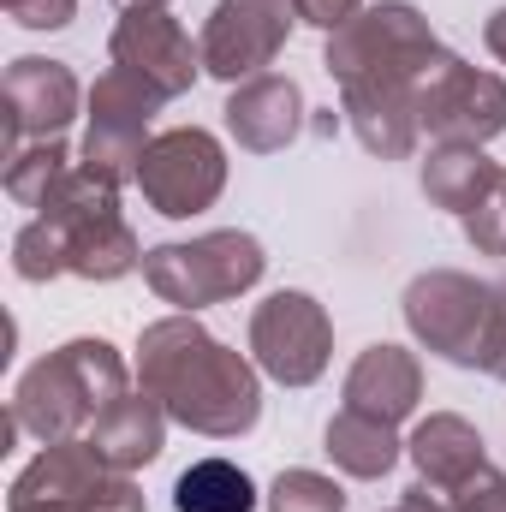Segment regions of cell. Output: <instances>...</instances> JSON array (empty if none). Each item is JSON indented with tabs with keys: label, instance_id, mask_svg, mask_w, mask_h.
Returning a JSON list of instances; mask_svg holds the SVG:
<instances>
[{
	"label": "cell",
	"instance_id": "obj_1",
	"mask_svg": "<svg viewBox=\"0 0 506 512\" xmlns=\"http://www.w3.org/2000/svg\"><path fill=\"white\" fill-rule=\"evenodd\" d=\"M137 382L173 423L209 441H239L262 417V382L256 364L221 346L197 316L173 310L137 334Z\"/></svg>",
	"mask_w": 506,
	"mask_h": 512
},
{
	"label": "cell",
	"instance_id": "obj_2",
	"mask_svg": "<svg viewBox=\"0 0 506 512\" xmlns=\"http://www.w3.org/2000/svg\"><path fill=\"white\" fill-rule=\"evenodd\" d=\"M126 393V364L108 340H66L60 352H48L42 364L24 370V382L12 393V423L24 435H36L42 447L78 441Z\"/></svg>",
	"mask_w": 506,
	"mask_h": 512
},
{
	"label": "cell",
	"instance_id": "obj_3",
	"mask_svg": "<svg viewBox=\"0 0 506 512\" xmlns=\"http://www.w3.org/2000/svg\"><path fill=\"white\" fill-rule=\"evenodd\" d=\"M495 322H501L495 286H483L459 268H429L405 286V328L417 334L423 352H435L459 370H489Z\"/></svg>",
	"mask_w": 506,
	"mask_h": 512
},
{
	"label": "cell",
	"instance_id": "obj_4",
	"mask_svg": "<svg viewBox=\"0 0 506 512\" xmlns=\"http://www.w3.org/2000/svg\"><path fill=\"white\" fill-rule=\"evenodd\" d=\"M447 48L435 42L429 18L405 0H376L364 6L352 24H340L328 36L322 66L334 72V84H370V78H399V84H423V72L441 60Z\"/></svg>",
	"mask_w": 506,
	"mask_h": 512
},
{
	"label": "cell",
	"instance_id": "obj_5",
	"mask_svg": "<svg viewBox=\"0 0 506 512\" xmlns=\"http://www.w3.org/2000/svg\"><path fill=\"white\" fill-rule=\"evenodd\" d=\"M268 256L251 233L227 227V233H203V239H185V245H155L143 251V280L161 304L197 316L203 304H227L239 292H251L262 280Z\"/></svg>",
	"mask_w": 506,
	"mask_h": 512
},
{
	"label": "cell",
	"instance_id": "obj_6",
	"mask_svg": "<svg viewBox=\"0 0 506 512\" xmlns=\"http://www.w3.org/2000/svg\"><path fill=\"white\" fill-rule=\"evenodd\" d=\"M42 221L60 227L66 239V274H84V280H120L131 274L143 251H137V233L120 215V185L90 173L84 161L66 173V185L42 203Z\"/></svg>",
	"mask_w": 506,
	"mask_h": 512
},
{
	"label": "cell",
	"instance_id": "obj_7",
	"mask_svg": "<svg viewBox=\"0 0 506 512\" xmlns=\"http://www.w3.org/2000/svg\"><path fill=\"white\" fill-rule=\"evenodd\" d=\"M137 185H143L155 215L191 221V215L215 209V197L227 191V149L215 143V131L173 126L161 137H149V149L137 161Z\"/></svg>",
	"mask_w": 506,
	"mask_h": 512
},
{
	"label": "cell",
	"instance_id": "obj_8",
	"mask_svg": "<svg viewBox=\"0 0 506 512\" xmlns=\"http://www.w3.org/2000/svg\"><path fill=\"white\" fill-rule=\"evenodd\" d=\"M334 352V322L310 292H274L251 316V358L268 382L310 387L328 370Z\"/></svg>",
	"mask_w": 506,
	"mask_h": 512
},
{
	"label": "cell",
	"instance_id": "obj_9",
	"mask_svg": "<svg viewBox=\"0 0 506 512\" xmlns=\"http://www.w3.org/2000/svg\"><path fill=\"white\" fill-rule=\"evenodd\" d=\"M417 120L441 143L483 149L489 137L506 131V78L465 66L459 54H441L417 84Z\"/></svg>",
	"mask_w": 506,
	"mask_h": 512
},
{
	"label": "cell",
	"instance_id": "obj_10",
	"mask_svg": "<svg viewBox=\"0 0 506 512\" xmlns=\"http://www.w3.org/2000/svg\"><path fill=\"white\" fill-rule=\"evenodd\" d=\"M155 108H161V96H155L143 78H131L126 66H108V72L96 78V90H90L84 167L102 173V179H114V185L137 179V161H143V149H149V120H155Z\"/></svg>",
	"mask_w": 506,
	"mask_h": 512
},
{
	"label": "cell",
	"instance_id": "obj_11",
	"mask_svg": "<svg viewBox=\"0 0 506 512\" xmlns=\"http://www.w3.org/2000/svg\"><path fill=\"white\" fill-rule=\"evenodd\" d=\"M292 0H215L197 48H203V72H215L221 84H251L262 66L280 60L286 36H292Z\"/></svg>",
	"mask_w": 506,
	"mask_h": 512
},
{
	"label": "cell",
	"instance_id": "obj_12",
	"mask_svg": "<svg viewBox=\"0 0 506 512\" xmlns=\"http://www.w3.org/2000/svg\"><path fill=\"white\" fill-rule=\"evenodd\" d=\"M114 66H126L131 78H143L161 102L185 96L203 72V48H191L185 24L173 12H126L114 24V42H108Z\"/></svg>",
	"mask_w": 506,
	"mask_h": 512
},
{
	"label": "cell",
	"instance_id": "obj_13",
	"mask_svg": "<svg viewBox=\"0 0 506 512\" xmlns=\"http://www.w3.org/2000/svg\"><path fill=\"white\" fill-rule=\"evenodd\" d=\"M78 114V78L60 60H12L6 66V143L18 149V137H60Z\"/></svg>",
	"mask_w": 506,
	"mask_h": 512
},
{
	"label": "cell",
	"instance_id": "obj_14",
	"mask_svg": "<svg viewBox=\"0 0 506 512\" xmlns=\"http://www.w3.org/2000/svg\"><path fill=\"white\" fill-rule=\"evenodd\" d=\"M346 96V120L358 131V143L381 155V161H405L417 149V84H399V78H370V84H340Z\"/></svg>",
	"mask_w": 506,
	"mask_h": 512
},
{
	"label": "cell",
	"instance_id": "obj_15",
	"mask_svg": "<svg viewBox=\"0 0 506 512\" xmlns=\"http://www.w3.org/2000/svg\"><path fill=\"white\" fill-rule=\"evenodd\" d=\"M108 471H114V465H102V453H96L90 441H54V447H42V453L18 471V483H12V495H6V507L84 512V495H90Z\"/></svg>",
	"mask_w": 506,
	"mask_h": 512
},
{
	"label": "cell",
	"instance_id": "obj_16",
	"mask_svg": "<svg viewBox=\"0 0 506 512\" xmlns=\"http://www.w3.org/2000/svg\"><path fill=\"white\" fill-rule=\"evenodd\" d=\"M227 131H233V143L239 149H251V155H274V149H286L298 126H304V96H298V84L292 78H274V72H262L251 84H239L233 96H227Z\"/></svg>",
	"mask_w": 506,
	"mask_h": 512
},
{
	"label": "cell",
	"instance_id": "obj_17",
	"mask_svg": "<svg viewBox=\"0 0 506 512\" xmlns=\"http://www.w3.org/2000/svg\"><path fill=\"white\" fill-rule=\"evenodd\" d=\"M423 399V364L405 346H370L346 370V411H364L376 423H405Z\"/></svg>",
	"mask_w": 506,
	"mask_h": 512
},
{
	"label": "cell",
	"instance_id": "obj_18",
	"mask_svg": "<svg viewBox=\"0 0 506 512\" xmlns=\"http://www.w3.org/2000/svg\"><path fill=\"white\" fill-rule=\"evenodd\" d=\"M96 453H102V465H114V471H137V465H149V459H161V447H167V411H161V399H149V393H126V399H114L102 417H96V429L84 435Z\"/></svg>",
	"mask_w": 506,
	"mask_h": 512
},
{
	"label": "cell",
	"instance_id": "obj_19",
	"mask_svg": "<svg viewBox=\"0 0 506 512\" xmlns=\"http://www.w3.org/2000/svg\"><path fill=\"white\" fill-rule=\"evenodd\" d=\"M405 453H411L417 477H423V483H435V489H459L471 471H483V465H489L483 435H477L465 417H453V411H441V417L417 423V429H411V441H405Z\"/></svg>",
	"mask_w": 506,
	"mask_h": 512
},
{
	"label": "cell",
	"instance_id": "obj_20",
	"mask_svg": "<svg viewBox=\"0 0 506 512\" xmlns=\"http://www.w3.org/2000/svg\"><path fill=\"white\" fill-rule=\"evenodd\" d=\"M495 179H501V167H495L483 149H471V143H441V149L423 161V197H429L435 209L459 215V221L489 197Z\"/></svg>",
	"mask_w": 506,
	"mask_h": 512
},
{
	"label": "cell",
	"instance_id": "obj_21",
	"mask_svg": "<svg viewBox=\"0 0 506 512\" xmlns=\"http://www.w3.org/2000/svg\"><path fill=\"white\" fill-rule=\"evenodd\" d=\"M322 453H328L346 477L376 483V477H387V471L399 465L405 441L393 435V423H376V417H364V411H340V417L328 423V435H322Z\"/></svg>",
	"mask_w": 506,
	"mask_h": 512
},
{
	"label": "cell",
	"instance_id": "obj_22",
	"mask_svg": "<svg viewBox=\"0 0 506 512\" xmlns=\"http://www.w3.org/2000/svg\"><path fill=\"white\" fill-rule=\"evenodd\" d=\"M173 512H256V483L227 459H197L173 483Z\"/></svg>",
	"mask_w": 506,
	"mask_h": 512
},
{
	"label": "cell",
	"instance_id": "obj_23",
	"mask_svg": "<svg viewBox=\"0 0 506 512\" xmlns=\"http://www.w3.org/2000/svg\"><path fill=\"white\" fill-rule=\"evenodd\" d=\"M66 173H72V155H66L60 137L24 143V149H12V161H6V197L42 215V203L66 185Z\"/></svg>",
	"mask_w": 506,
	"mask_h": 512
},
{
	"label": "cell",
	"instance_id": "obj_24",
	"mask_svg": "<svg viewBox=\"0 0 506 512\" xmlns=\"http://www.w3.org/2000/svg\"><path fill=\"white\" fill-rule=\"evenodd\" d=\"M268 512H346V489L322 471H280L268 489Z\"/></svg>",
	"mask_w": 506,
	"mask_h": 512
},
{
	"label": "cell",
	"instance_id": "obj_25",
	"mask_svg": "<svg viewBox=\"0 0 506 512\" xmlns=\"http://www.w3.org/2000/svg\"><path fill=\"white\" fill-rule=\"evenodd\" d=\"M12 268H18V280H54V274H66V239H60V227L54 221H30V227H18V239H12Z\"/></svg>",
	"mask_w": 506,
	"mask_h": 512
},
{
	"label": "cell",
	"instance_id": "obj_26",
	"mask_svg": "<svg viewBox=\"0 0 506 512\" xmlns=\"http://www.w3.org/2000/svg\"><path fill=\"white\" fill-rule=\"evenodd\" d=\"M465 239L483 256H506V167H501V179L489 185V197L465 215Z\"/></svg>",
	"mask_w": 506,
	"mask_h": 512
},
{
	"label": "cell",
	"instance_id": "obj_27",
	"mask_svg": "<svg viewBox=\"0 0 506 512\" xmlns=\"http://www.w3.org/2000/svg\"><path fill=\"white\" fill-rule=\"evenodd\" d=\"M447 501H453V512H506V477L495 465H483L459 489H447Z\"/></svg>",
	"mask_w": 506,
	"mask_h": 512
},
{
	"label": "cell",
	"instance_id": "obj_28",
	"mask_svg": "<svg viewBox=\"0 0 506 512\" xmlns=\"http://www.w3.org/2000/svg\"><path fill=\"white\" fill-rule=\"evenodd\" d=\"M84 512H143V495L126 471H108L90 495H84Z\"/></svg>",
	"mask_w": 506,
	"mask_h": 512
},
{
	"label": "cell",
	"instance_id": "obj_29",
	"mask_svg": "<svg viewBox=\"0 0 506 512\" xmlns=\"http://www.w3.org/2000/svg\"><path fill=\"white\" fill-rule=\"evenodd\" d=\"M6 12H12L24 30H60V24H72L78 0H6Z\"/></svg>",
	"mask_w": 506,
	"mask_h": 512
},
{
	"label": "cell",
	"instance_id": "obj_30",
	"mask_svg": "<svg viewBox=\"0 0 506 512\" xmlns=\"http://www.w3.org/2000/svg\"><path fill=\"white\" fill-rule=\"evenodd\" d=\"M292 12L304 18V24H316V30H340V24H352L358 12H364V0H292Z\"/></svg>",
	"mask_w": 506,
	"mask_h": 512
},
{
	"label": "cell",
	"instance_id": "obj_31",
	"mask_svg": "<svg viewBox=\"0 0 506 512\" xmlns=\"http://www.w3.org/2000/svg\"><path fill=\"white\" fill-rule=\"evenodd\" d=\"M399 507H405V512H453V501H447V489H435V483H423V477H417V483L405 489V501H399Z\"/></svg>",
	"mask_w": 506,
	"mask_h": 512
},
{
	"label": "cell",
	"instance_id": "obj_32",
	"mask_svg": "<svg viewBox=\"0 0 506 512\" xmlns=\"http://www.w3.org/2000/svg\"><path fill=\"white\" fill-rule=\"evenodd\" d=\"M495 298H501V322H495V358H489V376H501L506 382V280L495 286Z\"/></svg>",
	"mask_w": 506,
	"mask_h": 512
},
{
	"label": "cell",
	"instance_id": "obj_33",
	"mask_svg": "<svg viewBox=\"0 0 506 512\" xmlns=\"http://www.w3.org/2000/svg\"><path fill=\"white\" fill-rule=\"evenodd\" d=\"M483 42H489V54H495V60L506 66V6L495 12V18H489V24H483Z\"/></svg>",
	"mask_w": 506,
	"mask_h": 512
},
{
	"label": "cell",
	"instance_id": "obj_34",
	"mask_svg": "<svg viewBox=\"0 0 506 512\" xmlns=\"http://www.w3.org/2000/svg\"><path fill=\"white\" fill-rule=\"evenodd\" d=\"M120 12H167V0H114Z\"/></svg>",
	"mask_w": 506,
	"mask_h": 512
},
{
	"label": "cell",
	"instance_id": "obj_35",
	"mask_svg": "<svg viewBox=\"0 0 506 512\" xmlns=\"http://www.w3.org/2000/svg\"><path fill=\"white\" fill-rule=\"evenodd\" d=\"M6 512H60V507H6Z\"/></svg>",
	"mask_w": 506,
	"mask_h": 512
},
{
	"label": "cell",
	"instance_id": "obj_36",
	"mask_svg": "<svg viewBox=\"0 0 506 512\" xmlns=\"http://www.w3.org/2000/svg\"><path fill=\"white\" fill-rule=\"evenodd\" d=\"M399 512H405V507H399Z\"/></svg>",
	"mask_w": 506,
	"mask_h": 512
}]
</instances>
